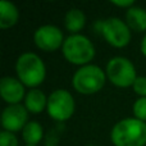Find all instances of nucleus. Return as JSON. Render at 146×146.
<instances>
[{"label": "nucleus", "mask_w": 146, "mask_h": 146, "mask_svg": "<svg viewBox=\"0 0 146 146\" xmlns=\"http://www.w3.org/2000/svg\"><path fill=\"white\" fill-rule=\"evenodd\" d=\"M110 140L114 146H145L146 123L135 117L122 119L111 128Z\"/></svg>", "instance_id": "f257e3e1"}, {"label": "nucleus", "mask_w": 146, "mask_h": 146, "mask_svg": "<svg viewBox=\"0 0 146 146\" xmlns=\"http://www.w3.org/2000/svg\"><path fill=\"white\" fill-rule=\"evenodd\" d=\"M15 73L18 80L32 90L44 82L46 77V67L37 54L23 53L17 59Z\"/></svg>", "instance_id": "f03ea898"}, {"label": "nucleus", "mask_w": 146, "mask_h": 146, "mask_svg": "<svg viewBox=\"0 0 146 146\" xmlns=\"http://www.w3.org/2000/svg\"><path fill=\"white\" fill-rule=\"evenodd\" d=\"M62 53L64 58L76 66H87L95 58V46L88 37L77 33L71 35L64 40L62 46Z\"/></svg>", "instance_id": "7ed1b4c3"}, {"label": "nucleus", "mask_w": 146, "mask_h": 146, "mask_svg": "<svg viewBox=\"0 0 146 146\" xmlns=\"http://www.w3.org/2000/svg\"><path fill=\"white\" fill-rule=\"evenodd\" d=\"M106 73L99 66L87 64L80 67L72 77V85L77 92L82 95H92L104 87Z\"/></svg>", "instance_id": "20e7f679"}, {"label": "nucleus", "mask_w": 146, "mask_h": 146, "mask_svg": "<svg viewBox=\"0 0 146 146\" xmlns=\"http://www.w3.org/2000/svg\"><path fill=\"white\" fill-rule=\"evenodd\" d=\"M106 77L117 87H129L133 86L137 78L136 68L129 59L124 56H114L106 64Z\"/></svg>", "instance_id": "39448f33"}, {"label": "nucleus", "mask_w": 146, "mask_h": 146, "mask_svg": "<svg viewBox=\"0 0 146 146\" xmlns=\"http://www.w3.org/2000/svg\"><path fill=\"white\" fill-rule=\"evenodd\" d=\"M100 33L104 40L113 48H124L131 41V28L127 26L126 22L117 17H110L101 21Z\"/></svg>", "instance_id": "423d86ee"}, {"label": "nucleus", "mask_w": 146, "mask_h": 146, "mask_svg": "<svg viewBox=\"0 0 146 146\" xmlns=\"http://www.w3.org/2000/svg\"><path fill=\"white\" fill-rule=\"evenodd\" d=\"M74 99L68 90L58 88L53 91L48 98L46 110L50 118L58 122H66L74 113Z\"/></svg>", "instance_id": "0eeeda50"}, {"label": "nucleus", "mask_w": 146, "mask_h": 146, "mask_svg": "<svg viewBox=\"0 0 146 146\" xmlns=\"http://www.w3.org/2000/svg\"><path fill=\"white\" fill-rule=\"evenodd\" d=\"M33 41L40 50L51 53L63 46L64 36L59 27L54 25H44L35 31Z\"/></svg>", "instance_id": "6e6552de"}, {"label": "nucleus", "mask_w": 146, "mask_h": 146, "mask_svg": "<svg viewBox=\"0 0 146 146\" xmlns=\"http://www.w3.org/2000/svg\"><path fill=\"white\" fill-rule=\"evenodd\" d=\"M28 123V110L25 105L14 104L8 105L1 113V126L4 131L18 132L22 131Z\"/></svg>", "instance_id": "1a4fd4ad"}, {"label": "nucleus", "mask_w": 146, "mask_h": 146, "mask_svg": "<svg viewBox=\"0 0 146 146\" xmlns=\"http://www.w3.org/2000/svg\"><path fill=\"white\" fill-rule=\"evenodd\" d=\"M0 95L8 105L19 104L21 100L26 98L25 85L18 78L3 77L0 81Z\"/></svg>", "instance_id": "9d476101"}, {"label": "nucleus", "mask_w": 146, "mask_h": 146, "mask_svg": "<svg viewBox=\"0 0 146 146\" xmlns=\"http://www.w3.org/2000/svg\"><path fill=\"white\" fill-rule=\"evenodd\" d=\"M25 106L31 114H40L48 106V98L41 90L32 88L26 94Z\"/></svg>", "instance_id": "9b49d317"}, {"label": "nucleus", "mask_w": 146, "mask_h": 146, "mask_svg": "<svg viewBox=\"0 0 146 146\" xmlns=\"http://www.w3.org/2000/svg\"><path fill=\"white\" fill-rule=\"evenodd\" d=\"M126 23L135 32L146 31V10L141 7H136V5L127 9Z\"/></svg>", "instance_id": "f8f14e48"}, {"label": "nucleus", "mask_w": 146, "mask_h": 146, "mask_svg": "<svg viewBox=\"0 0 146 146\" xmlns=\"http://www.w3.org/2000/svg\"><path fill=\"white\" fill-rule=\"evenodd\" d=\"M19 19L18 8L13 3L1 0L0 1V28L7 30L15 25Z\"/></svg>", "instance_id": "ddd939ff"}, {"label": "nucleus", "mask_w": 146, "mask_h": 146, "mask_svg": "<svg viewBox=\"0 0 146 146\" xmlns=\"http://www.w3.org/2000/svg\"><path fill=\"white\" fill-rule=\"evenodd\" d=\"M86 25V15L83 14L82 10L73 8L68 10L64 17V26H66L67 31L72 33V35H77Z\"/></svg>", "instance_id": "4468645a"}, {"label": "nucleus", "mask_w": 146, "mask_h": 146, "mask_svg": "<svg viewBox=\"0 0 146 146\" xmlns=\"http://www.w3.org/2000/svg\"><path fill=\"white\" fill-rule=\"evenodd\" d=\"M22 137L25 142L30 146H36L44 137V129L38 122L31 121L22 129Z\"/></svg>", "instance_id": "2eb2a0df"}, {"label": "nucleus", "mask_w": 146, "mask_h": 146, "mask_svg": "<svg viewBox=\"0 0 146 146\" xmlns=\"http://www.w3.org/2000/svg\"><path fill=\"white\" fill-rule=\"evenodd\" d=\"M133 115L136 119L146 122V98H139L133 103Z\"/></svg>", "instance_id": "dca6fc26"}, {"label": "nucleus", "mask_w": 146, "mask_h": 146, "mask_svg": "<svg viewBox=\"0 0 146 146\" xmlns=\"http://www.w3.org/2000/svg\"><path fill=\"white\" fill-rule=\"evenodd\" d=\"M0 146H18V139L13 132H0Z\"/></svg>", "instance_id": "f3484780"}, {"label": "nucleus", "mask_w": 146, "mask_h": 146, "mask_svg": "<svg viewBox=\"0 0 146 146\" xmlns=\"http://www.w3.org/2000/svg\"><path fill=\"white\" fill-rule=\"evenodd\" d=\"M132 87L140 98H146V77H144V76L137 77Z\"/></svg>", "instance_id": "a211bd4d"}, {"label": "nucleus", "mask_w": 146, "mask_h": 146, "mask_svg": "<svg viewBox=\"0 0 146 146\" xmlns=\"http://www.w3.org/2000/svg\"><path fill=\"white\" fill-rule=\"evenodd\" d=\"M111 4L113 5H117V7H121V8H132L135 5V1L133 0H111Z\"/></svg>", "instance_id": "6ab92c4d"}, {"label": "nucleus", "mask_w": 146, "mask_h": 146, "mask_svg": "<svg viewBox=\"0 0 146 146\" xmlns=\"http://www.w3.org/2000/svg\"><path fill=\"white\" fill-rule=\"evenodd\" d=\"M140 49H141V53L144 54V56H146V35L142 37L141 44H140Z\"/></svg>", "instance_id": "aec40b11"}, {"label": "nucleus", "mask_w": 146, "mask_h": 146, "mask_svg": "<svg viewBox=\"0 0 146 146\" xmlns=\"http://www.w3.org/2000/svg\"><path fill=\"white\" fill-rule=\"evenodd\" d=\"M26 146H30V145H26Z\"/></svg>", "instance_id": "412c9836"}]
</instances>
